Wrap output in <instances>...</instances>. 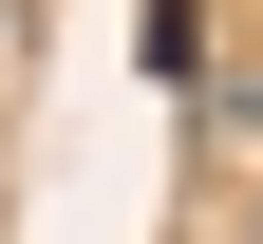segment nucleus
I'll list each match as a JSON object with an SVG mask.
<instances>
[{"label":"nucleus","mask_w":263,"mask_h":244,"mask_svg":"<svg viewBox=\"0 0 263 244\" xmlns=\"http://www.w3.org/2000/svg\"><path fill=\"white\" fill-rule=\"evenodd\" d=\"M226 113H245V151H263V76H245V94H226Z\"/></svg>","instance_id":"f257e3e1"}]
</instances>
